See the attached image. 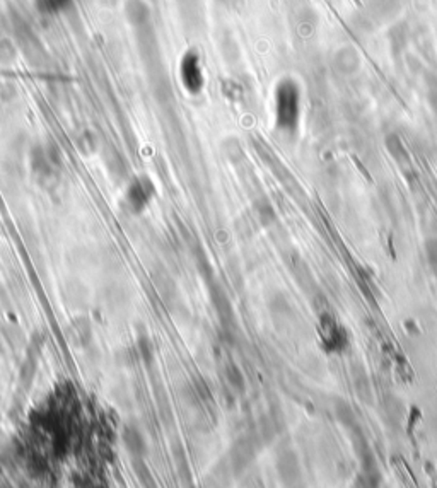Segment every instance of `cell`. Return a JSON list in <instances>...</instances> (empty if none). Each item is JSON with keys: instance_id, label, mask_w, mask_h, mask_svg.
Here are the masks:
<instances>
[{"instance_id": "cell-1", "label": "cell", "mask_w": 437, "mask_h": 488, "mask_svg": "<svg viewBox=\"0 0 437 488\" xmlns=\"http://www.w3.org/2000/svg\"><path fill=\"white\" fill-rule=\"evenodd\" d=\"M179 79L183 88L190 94L202 92L205 84L204 70H202L200 55L195 50H188L179 61Z\"/></svg>"}, {"instance_id": "cell-2", "label": "cell", "mask_w": 437, "mask_h": 488, "mask_svg": "<svg viewBox=\"0 0 437 488\" xmlns=\"http://www.w3.org/2000/svg\"><path fill=\"white\" fill-rule=\"evenodd\" d=\"M154 197V184L149 178H137L128 184L126 202L133 212H140L147 207L150 198Z\"/></svg>"}, {"instance_id": "cell-3", "label": "cell", "mask_w": 437, "mask_h": 488, "mask_svg": "<svg viewBox=\"0 0 437 488\" xmlns=\"http://www.w3.org/2000/svg\"><path fill=\"white\" fill-rule=\"evenodd\" d=\"M277 471L285 485H298L302 480L301 465L294 451H284L277 459Z\"/></svg>"}, {"instance_id": "cell-4", "label": "cell", "mask_w": 437, "mask_h": 488, "mask_svg": "<svg viewBox=\"0 0 437 488\" xmlns=\"http://www.w3.org/2000/svg\"><path fill=\"white\" fill-rule=\"evenodd\" d=\"M253 458H255V444H253V440L246 439V437L237 439L236 442H234L233 449H231V462H233V468L236 469V471H243V469H246L248 466H250Z\"/></svg>"}, {"instance_id": "cell-5", "label": "cell", "mask_w": 437, "mask_h": 488, "mask_svg": "<svg viewBox=\"0 0 437 488\" xmlns=\"http://www.w3.org/2000/svg\"><path fill=\"white\" fill-rule=\"evenodd\" d=\"M291 88H280L277 96V113L282 125H291L295 118V101Z\"/></svg>"}, {"instance_id": "cell-6", "label": "cell", "mask_w": 437, "mask_h": 488, "mask_svg": "<svg viewBox=\"0 0 437 488\" xmlns=\"http://www.w3.org/2000/svg\"><path fill=\"white\" fill-rule=\"evenodd\" d=\"M124 442L126 449L135 458H142L144 453H146V442H144L142 436H140V432L137 429L126 427L124 430Z\"/></svg>"}, {"instance_id": "cell-7", "label": "cell", "mask_w": 437, "mask_h": 488, "mask_svg": "<svg viewBox=\"0 0 437 488\" xmlns=\"http://www.w3.org/2000/svg\"><path fill=\"white\" fill-rule=\"evenodd\" d=\"M70 3L72 0H35L36 9H38L41 14H48V16H52V14H57V12H62V10H65L68 6H70Z\"/></svg>"}, {"instance_id": "cell-8", "label": "cell", "mask_w": 437, "mask_h": 488, "mask_svg": "<svg viewBox=\"0 0 437 488\" xmlns=\"http://www.w3.org/2000/svg\"><path fill=\"white\" fill-rule=\"evenodd\" d=\"M126 16L133 24H144V17L147 16V7L139 0H133L126 6Z\"/></svg>"}, {"instance_id": "cell-9", "label": "cell", "mask_w": 437, "mask_h": 488, "mask_svg": "<svg viewBox=\"0 0 437 488\" xmlns=\"http://www.w3.org/2000/svg\"><path fill=\"white\" fill-rule=\"evenodd\" d=\"M335 413H337L338 420H340L345 427L353 429V425H356V417H353L352 408H350L345 401H338L337 408H335Z\"/></svg>"}, {"instance_id": "cell-10", "label": "cell", "mask_w": 437, "mask_h": 488, "mask_svg": "<svg viewBox=\"0 0 437 488\" xmlns=\"http://www.w3.org/2000/svg\"><path fill=\"white\" fill-rule=\"evenodd\" d=\"M255 211H256V215H258L260 222H262L263 226H269V224H272L273 220H275V212H273L272 205H270L266 200L258 202V204L255 205Z\"/></svg>"}, {"instance_id": "cell-11", "label": "cell", "mask_w": 437, "mask_h": 488, "mask_svg": "<svg viewBox=\"0 0 437 488\" xmlns=\"http://www.w3.org/2000/svg\"><path fill=\"white\" fill-rule=\"evenodd\" d=\"M226 379L231 388H234L236 391H243L244 389L243 374H241L240 369L234 366V364H229V366L226 367Z\"/></svg>"}, {"instance_id": "cell-12", "label": "cell", "mask_w": 437, "mask_h": 488, "mask_svg": "<svg viewBox=\"0 0 437 488\" xmlns=\"http://www.w3.org/2000/svg\"><path fill=\"white\" fill-rule=\"evenodd\" d=\"M386 146H388L389 153H391L393 157H396L400 161L402 157H405V149H403L402 142L396 135H389L388 140H386Z\"/></svg>"}, {"instance_id": "cell-13", "label": "cell", "mask_w": 437, "mask_h": 488, "mask_svg": "<svg viewBox=\"0 0 437 488\" xmlns=\"http://www.w3.org/2000/svg\"><path fill=\"white\" fill-rule=\"evenodd\" d=\"M424 251L427 256V262L432 266H437V237H429L424 243Z\"/></svg>"}, {"instance_id": "cell-14", "label": "cell", "mask_w": 437, "mask_h": 488, "mask_svg": "<svg viewBox=\"0 0 437 488\" xmlns=\"http://www.w3.org/2000/svg\"><path fill=\"white\" fill-rule=\"evenodd\" d=\"M133 465H135V473H137V476H139L140 482H142L144 485H154L153 476H150L149 469H147V466L144 465L142 461H139V458L133 461Z\"/></svg>"}, {"instance_id": "cell-15", "label": "cell", "mask_w": 437, "mask_h": 488, "mask_svg": "<svg viewBox=\"0 0 437 488\" xmlns=\"http://www.w3.org/2000/svg\"><path fill=\"white\" fill-rule=\"evenodd\" d=\"M175 459H176V465H178V471H179V475H182V478H185V473L188 476H190V473H188V462L185 459V454H183V451L179 449V447H176L175 449Z\"/></svg>"}]
</instances>
